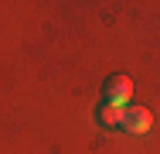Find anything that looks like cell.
<instances>
[{
  "instance_id": "1",
  "label": "cell",
  "mask_w": 160,
  "mask_h": 154,
  "mask_svg": "<svg viewBox=\"0 0 160 154\" xmlns=\"http://www.w3.org/2000/svg\"><path fill=\"white\" fill-rule=\"evenodd\" d=\"M102 92H106V103L109 106H126L133 99V79L123 75V72H112V75H106Z\"/></svg>"
},
{
  "instance_id": "2",
  "label": "cell",
  "mask_w": 160,
  "mask_h": 154,
  "mask_svg": "<svg viewBox=\"0 0 160 154\" xmlns=\"http://www.w3.org/2000/svg\"><path fill=\"white\" fill-rule=\"evenodd\" d=\"M150 127H153V113L147 106H129L123 113V130L126 134H147Z\"/></svg>"
},
{
  "instance_id": "3",
  "label": "cell",
  "mask_w": 160,
  "mask_h": 154,
  "mask_svg": "<svg viewBox=\"0 0 160 154\" xmlns=\"http://www.w3.org/2000/svg\"><path fill=\"white\" fill-rule=\"evenodd\" d=\"M123 113H126L123 106H109V103H102L96 110V117H99L102 127H123Z\"/></svg>"
}]
</instances>
